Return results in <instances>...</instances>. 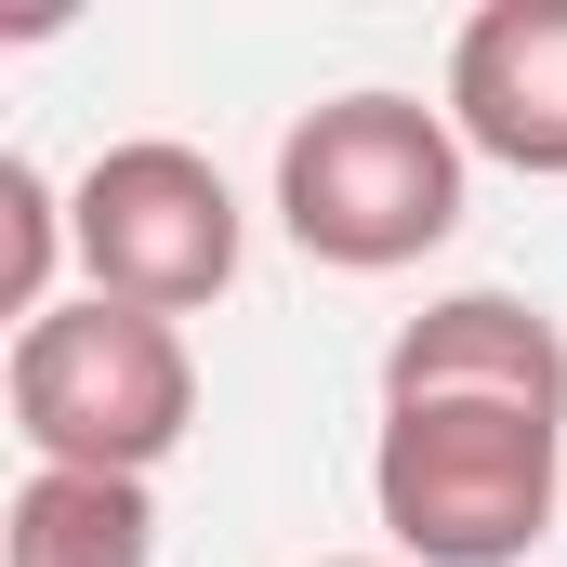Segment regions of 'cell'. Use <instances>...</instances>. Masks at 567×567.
<instances>
[{"mask_svg": "<svg viewBox=\"0 0 567 567\" xmlns=\"http://www.w3.org/2000/svg\"><path fill=\"white\" fill-rule=\"evenodd\" d=\"M462 185H475V145L423 93H330L278 133V225L330 278H396V265L449 251Z\"/></svg>", "mask_w": 567, "mask_h": 567, "instance_id": "6da1fadb", "label": "cell"}, {"mask_svg": "<svg viewBox=\"0 0 567 567\" xmlns=\"http://www.w3.org/2000/svg\"><path fill=\"white\" fill-rule=\"evenodd\" d=\"M0 567H158V488L27 462L0 502Z\"/></svg>", "mask_w": 567, "mask_h": 567, "instance_id": "52a82bcc", "label": "cell"}, {"mask_svg": "<svg viewBox=\"0 0 567 567\" xmlns=\"http://www.w3.org/2000/svg\"><path fill=\"white\" fill-rule=\"evenodd\" d=\"M66 225H80V290L106 303H145V317H198L238 290V251H251V212L238 185L172 133L106 145L80 185H66Z\"/></svg>", "mask_w": 567, "mask_h": 567, "instance_id": "277c9868", "label": "cell"}, {"mask_svg": "<svg viewBox=\"0 0 567 567\" xmlns=\"http://www.w3.org/2000/svg\"><path fill=\"white\" fill-rule=\"evenodd\" d=\"M66 251H80L66 185L13 145V158H0V317H13V330H40V317L66 303V290H53V265H66Z\"/></svg>", "mask_w": 567, "mask_h": 567, "instance_id": "ba28073f", "label": "cell"}, {"mask_svg": "<svg viewBox=\"0 0 567 567\" xmlns=\"http://www.w3.org/2000/svg\"><path fill=\"white\" fill-rule=\"evenodd\" d=\"M567 502V423L502 396H383L370 515L396 567H515Z\"/></svg>", "mask_w": 567, "mask_h": 567, "instance_id": "7a4b0ae2", "label": "cell"}, {"mask_svg": "<svg viewBox=\"0 0 567 567\" xmlns=\"http://www.w3.org/2000/svg\"><path fill=\"white\" fill-rule=\"evenodd\" d=\"M317 567H396V555H317Z\"/></svg>", "mask_w": 567, "mask_h": 567, "instance_id": "9c48e42d", "label": "cell"}, {"mask_svg": "<svg viewBox=\"0 0 567 567\" xmlns=\"http://www.w3.org/2000/svg\"><path fill=\"white\" fill-rule=\"evenodd\" d=\"M383 396H502V410L567 423V330L528 290H435L383 343Z\"/></svg>", "mask_w": 567, "mask_h": 567, "instance_id": "8992f818", "label": "cell"}, {"mask_svg": "<svg viewBox=\"0 0 567 567\" xmlns=\"http://www.w3.org/2000/svg\"><path fill=\"white\" fill-rule=\"evenodd\" d=\"M0 396H13L27 462H66V475H158V462L198 435V343H185V317L66 290L40 330H13Z\"/></svg>", "mask_w": 567, "mask_h": 567, "instance_id": "3957f363", "label": "cell"}, {"mask_svg": "<svg viewBox=\"0 0 567 567\" xmlns=\"http://www.w3.org/2000/svg\"><path fill=\"white\" fill-rule=\"evenodd\" d=\"M449 133L488 172L567 185V0H488L449 40Z\"/></svg>", "mask_w": 567, "mask_h": 567, "instance_id": "5b68a950", "label": "cell"}]
</instances>
